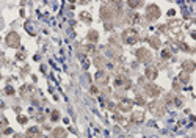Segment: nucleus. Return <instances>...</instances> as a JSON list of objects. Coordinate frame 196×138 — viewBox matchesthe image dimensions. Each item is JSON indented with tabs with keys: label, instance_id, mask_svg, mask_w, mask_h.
Here are the masks:
<instances>
[{
	"label": "nucleus",
	"instance_id": "1",
	"mask_svg": "<svg viewBox=\"0 0 196 138\" xmlns=\"http://www.w3.org/2000/svg\"><path fill=\"white\" fill-rule=\"evenodd\" d=\"M121 38L122 41H124L126 44H135L136 41L140 39V36H138V31H136L134 27H130V28H126L124 31H122V35H121Z\"/></svg>",
	"mask_w": 196,
	"mask_h": 138
},
{
	"label": "nucleus",
	"instance_id": "2",
	"mask_svg": "<svg viewBox=\"0 0 196 138\" xmlns=\"http://www.w3.org/2000/svg\"><path fill=\"white\" fill-rule=\"evenodd\" d=\"M149 112H151L154 116H163L165 115V104L162 100H152L149 104Z\"/></svg>",
	"mask_w": 196,
	"mask_h": 138
},
{
	"label": "nucleus",
	"instance_id": "3",
	"mask_svg": "<svg viewBox=\"0 0 196 138\" xmlns=\"http://www.w3.org/2000/svg\"><path fill=\"white\" fill-rule=\"evenodd\" d=\"M160 17V8H158L157 5H154V3H151V5L146 6V19L148 21H156Z\"/></svg>",
	"mask_w": 196,
	"mask_h": 138
},
{
	"label": "nucleus",
	"instance_id": "4",
	"mask_svg": "<svg viewBox=\"0 0 196 138\" xmlns=\"http://www.w3.org/2000/svg\"><path fill=\"white\" fill-rule=\"evenodd\" d=\"M6 46L8 47H13V49H17L21 46V36L16 33V31H10V33L6 35Z\"/></svg>",
	"mask_w": 196,
	"mask_h": 138
},
{
	"label": "nucleus",
	"instance_id": "5",
	"mask_svg": "<svg viewBox=\"0 0 196 138\" xmlns=\"http://www.w3.org/2000/svg\"><path fill=\"white\" fill-rule=\"evenodd\" d=\"M115 85H116V88L129 90L130 86H132V82H130V79L126 74H118L116 75V80H115Z\"/></svg>",
	"mask_w": 196,
	"mask_h": 138
},
{
	"label": "nucleus",
	"instance_id": "6",
	"mask_svg": "<svg viewBox=\"0 0 196 138\" xmlns=\"http://www.w3.org/2000/svg\"><path fill=\"white\" fill-rule=\"evenodd\" d=\"M135 55H136V58H138V61H141V63H149L152 60L151 52H149V50H146V49H143V47L136 50Z\"/></svg>",
	"mask_w": 196,
	"mask_h": 138
},
{
	"label": "nucleus",
	"instance_id": "7",
	"mask_svg": "<svg viewBox=\"0 0 196 138\" xmlns=\"http://www.w3.org/2000/svg\"><path fill=\"white\" fill-rule=\"evenodd\" d=\"M144 93L148 96H151V97H157V96L162 93V90L154 83H148V85H144Z\"/></svg>",
	"mask_w": 196,
	"mask_h": 138
},
{
	"label": "nucleus",
	"instance_id": "8",
	"mask_svg": "<svg viewBox=\"0 0 196 138\" xmlns=\"http://www.w3.org/2000/svg\"><path fill=\"white\" fill-rule=\"evenodd\" d=\"M132 107H134V100H130V99H122L119 100V104H118V110H121V112H130Z\"/></svg>",
	"mask_w": 196,
	"mask_h": 138
},
{
	"label": "nucleus",
	"instance_id": "9",
	"mask_svg": "<svg viewBox=\"0 0 196 138\" xmlns=\"http://www.w3.org/2000/svg\"><path fill=\"white\" fill-rule=\"evenodd\" d=\"M113 16H115V11H113L110 6L104 5V6L101 8V17H102L104 21H108V19H111Z\"/></svg>",
	"mask_w": 196,
	"mask_h": 138
},
{
	"label": "nucleus",
	"instance_id": "10",
	"mask_svg": "<svg viewBox=\"0 0 196 138\" xmlns=\"http://www.w3.org/2000/svg\"><path fill=\"white\" fill-rule=\"evenodd\" d=\"M33 94H35V88H33L31 85H24V86L21 88V96H22V97L30 99Z\"/></svg>",
	"mask_w": 196,
	"mask_h": 138
},
{
	"label": "nucleus",
	"instance_id": "11",
	"mask_svg": "<svg viewBox=\"0 0 196 138\" xmlns=\"http://www.w3.org/2000/svg\"><path fill=\"white\" fill-rule=\"evenodd\" d=\"M144 75L148 77L149 80H154L158 75V69L156 66H148V68H146V71H144Z\"/></svg>",
	"mask_w": 196,
	"mask_h": 138
},
{
	"label": "nucleus",
	"instance_id": "12",
	"mask_svg": "<svg viewBox=\"0 0 196 138\" xmlns=\"http://www.w3.org/2000/svg\"><path fill=\"white\" fill-rule=\"evenodd\" d=\"M96 82H97L99 85H107L108 83V75L105 71H97V74H96Z\"/></svg>",
	"mask_w": 196,
	"mask_h": 138
},
{
	"label": "nucleus",
	"instance_id": "13",
	"mask_svg": "<svg viewBox=\"0 0 196 138\" xmlns=\"http://www.w3.org/2000/svg\"><path fill=\"white\" fill-rule=\"evenodd\" d=\"M126 19H127V22H129L130 25H135V24L140 22V14L138 13H127Z\"/></svg>",
	"mask_w": 196,
	"mask_h": 138
},
{
	"label": "nucleus",
	"instance_id": "14",
	"mask_svg": "<svg viewBox=\"0 0 196 138\" xmlns=\"http://www.w3.org/2000/svg\"><path fill=\"white\" fill-rule=\"evenodd\" d=\"M27 138H41V130L38 127H30L28 130H27Z\"/></svg>",
	"mask_w": 196,
	"mask_h": 138
},
{
	"label": "nucleus",
	"instance_id": "15",
	"mask_svg": "<svg viewBox=\"0 0 196 138\" xmlns=\"http://www.w3.org/2000/svg\"><path fill=\"white\" fill-rule=\"evenodd\" d=\"M182 69H184L187 74H190V72L195 71V63L191 61V60H185V61L182 63Z\"/></svg>",
	"mask_w": 196,
	"mask_h": 138
},
{
	"label": "nucleus",
	"instance_id": "16",
	"mask_svg": "<svg viewBox=\"0 0 196 138\" xmlns=\"http://www.w3.org/2000/svg\"><path fill=\"white\" fill-rule=\"evenodd\" d=\"M132 122H143L144 121V113L143 112H135L132 113Z\"/></svg>",
	"mask_w": 196,
	"mask_h": 138
},
{
	"label": "nucleus",
	"instance_id": "17",
	"mask_svg": "<svg viewBox=\"0 0 196 138\" xmlns=\"http://www.w3.org/2000/svg\"><path fill=\"white\" fill-rule=\"evenodd\" d=\"M148 41L151 44V47H154V49H158L162 46V41L158 39V36H151V38H148Z\"/></svg>",
	"mask_w": 196,
	"mask_h": 138
},
{
	"label": "nucleus",
	"instance_id": "18",
	"mask_svg": "<svg viewBox=\"0 0 196 138\" xmlns=\"http://www.w3.org/2000/svg\"><path fill=\"white\" fill-rule=\"evenodd\" d=\"M86 38H88L89 43H97V39H99V33L96 30H89L88 31V35H86Z\"/></svg>",
	"mask_w": 196,
	"mask_h": 138
},
{
	"label": "nucleus",
	"instance_id": "19",
	"mask_svg": "<svg viewBox=\"0 0 196 138\" xmlns=\"http://www.w3.org/2000/svg\"><path fill=\"white\" fill-rule=\"evenodd\" d=\"M93 63L99 68V71H102V69L105 68V63H107V61H105V58H104V57H96Z\"/></svg>",
	"mask_w": 196,
	"mask_h": 138
},
{
	"label": "nucleus",
	"instance_id": "20",
	"mask_svg": "<svg viewBox=\"0 0 196 138\" xmlns=\"http://www.w3.org/2000/svg\"><path fill=\"white\" fill-rule=\"evenodd\" d=\"M66 137V130L65 129H61V127H58L53 130V138H65Z\"/></svg>",
	"mask_w": 196,
	"mask_h": 138
},
{
	"label": "nucleus",
	"instance_id": "21",
	"mask_svg": "<svg viewBox=\"0 0 196 138\" xmlns=\"http://www.w3.org/2000/svg\"><path fill=\"white\" fill-rule=\"evenodd\" d=\"M80 19L83 21V22H86V24H89V22H91L89 13H88V11H82V13H80Z\"/></svg>",
	"mask_w": 196,
	"mask_h": 138
},
{
	"label": "nucleus",
	"instance_id": "22",
	"mask_svg": "<svg viewBox=\"0 0 196 138\" xmlns=\"http://www.w3.org/2000/svg\"><path fill=\"white\" fill-rule=\"evenodd\" d=\"M177 80H179V82H180V83H182V85H184V83H188L190 77H188V74H187V72H182V74L179 75V79H177Z\"/></svg>",
	"mask_w": 196,
	"mask_h": 138
},
{
	"label": "nucleus",
	"instance_id": "23",
	"mask_svg": "<svg viewBox=\"0 0 196 138\" xmlns=\"http://www.w3.org/2000/svg\"><path fill=\"white\" fill-rule=\"evenodd\" d=\"M174 100H176V96H174V94L168 93V94L165 96V102H166V104H174Z\"/></svg>",
	"mask_w": 196,
	"mask_h": 138
},
{
	"label": "nucleus",
	"instance_id": "24",
	"mask_svg": "<svg viewBox=\"0 0 196 138\" xmlns=\"http://www.w3.org/2000/svg\"><path fill=\"white\" fill-rule=\"evenodd\" d=\"M171 55H173L171 49H165V50H162V58L168 60V58H171Z\"/></svg>",
	"mask_w": 196,
	"mask_h": 138
},
{
	"label": "nucleus",
	"instance_id": "25",
	"mask_svg": "<svg viewBox=\"0 0 196 138\" xmlns=\"http://www.w3.org/2000/svg\"><path fill=\"white\" fill-rule=\"evenodd\" d=\"M50 119H52V121H58V119H60V112L53 110V112H52V115H50Z\"/></svg>",
	"mask_w": 196,
	"mask_h": 138
},
{
	"label": "nucleus",
	"instance_id": "26",
	"mask_svg": "<svg viewBox=\"0 0 196 138\" xmlns=\"http://www.w3.org/2000/svg\"><path fill=\"white\" fill-rule=\"evenodd\" d=\"M25 57H27V53L24 52V50H19V52L16 53V58L21 60V61H22V60H25Z\"/></svg>",
	"mask_w": 196,
	"mask_h": 138
},
{
	"label": "nucleus",
	"instance_id": "27",
	"mask_svg": "<svg viewBox=\"0 0 196 138\" xmlns=\"http://www.w3.org/2000/svg\"><path fill=\"white\" fill-rule=\"evenodd\" d=\"M6 126H8V121H6L5 118H0V129H2V130H5V129H8Z\"/></svg>",
	"mask_w": 196,
	"mask_h": 138
},
{
	"label": "nucleus",
	"instance_id": "28",
	"mask_svg": "<svg viewBox=\"0 0 196 138\" xmlns=\"http://www.w3.org/2000/svg\"><path fill=\"white\" fill-rule=\"evenodd\" d=\"M141 5H143L141 2H134V0H130V2H129V6H130V8H138V6H141Z\"/></svg>",
	"mask_w": 196,
	"mask_h": 138
},
{
	"label": "nucleus",
	"instance_id": "29",
	"mask_svg": "<svg viewBox=\"0 0 196 138\" xmlns=\"http://www.w3.org/2000/svg\"><path fill=\"white\" fill-rule=\"evenodd\" d=\"M173 86H174V90H176V91H179V90H182V83H180V82H179V80H177V79L174 80V83H173Z\"/></svg>",
	"mask_w": 196,
	"mask_h": 138
},
{
	"label": "nucleus",
	"instance_id": "30",
	"mask_svg": "<svg viewBox=\"0 0 196 138\" xmlns=\"http://www.w3.org/2000/svg\"><path fill=\"white\" fill-rule=\"evenodd\" d=\"M135 104H138V105H144L146 104V100L141 97V96H136V99H135Z\"/></svg>",
	"mask_w": 196,
	"mask_h": 138
},
{
	"label": "nucleus",
	"instance_id": "31",
	"mask_svg": "<svg viewBox=\"0 0 196 138\" xmlns=\"http://www.w3.org/2000/svg\"><path fill=\"white\" fill-rule=\"evenodd\" d=\"M35 118H36V121L43 122V121H44V119H45V115H44V113H38V115H36V116H35Z\"/></svg>",
	"mask_w": 196,
	"mask_h": 138
},
{
	"label": "nucleus",
	"instance_id": "32",
	"mask_svg": "<svg viewBox=\"0 0 196 138\" xmlns=\"http://www.w3.org/2000/svg\"><path fill=\"white\" fill-rule=\"evenodd\" d=\"M17 121H19L21 124H27V116H22V115H19V116H17Z\"/></svg>",
	"mask_w": 196,
	"mask_h": 138
},
{
	"label": "nucleus",
	"instance_id": "33",
	"mask_svg": "<svg viewBox=\"0 0 196 138\" xmlns=\"http://www.w3.org/2000/svg\"><path fill=\"white\" fill-rule=\"evenodd\" d=\"M5 93H6V94H10V96L14 94V90H13V86H6V88H5Z\"/></svg>",
	"mask_w": 196,
	"mask_h": 138
},
{
	"label": "nucleus",
	"instance_id": "34",
	"mask_svg": "<svg viewBox=\"0 0 196 138\" xmlns=\"http://www.w3.org/2000/svg\"><path fill=\"white\" fill-rule=\"evenodd\" d=\"M113 28V25L111 24H108V22H107V24H105V30H111Z\"/></svg>",
	"mask_w": 196,
	"mask_h": 138
},
{
	"label": "nucleus",
	"instance_id": "35",
	"mask_svg": "<svg viewBox=\"0 0 196 138\" xmlns=\"http://www.w3.org/2000/svg\"><path fill=\"white\" fill-rule=\"evenodd\" d=\"M91 93L96 94V93H97V88H96V86H91Z\"/></svg>",
	"mask_w": 196,
	"mask_h": 138
},
{
	"label": "nucleus",
	"instance_id": "36",
	"mask_svg": "<svg viewBox=\"0 0 196 138\" xmlns=\"http://www.w3.org/2000/svg\"><path fill=\"white\" fill-rule=\"evenodd\" d=\"M14 138H24V137H22V135H19V133H16V135H14Z\"/></svg>",
	"mask_w": 196,
	"mask_h": 138
},
{
	"label": "nucleus",
	"instance_id": "37",
	"mask_svg": "<svg viewBox=\"0 0 196 138\" xmlns=\"http://www.w3.org/2000/svg\"><path fill=\"white\" fill-rule=\"evenodd\" d=\"M0 108H5V104L3 102H0Z\"/></svg>",
	"mask_w": 196,
	"mask_h": 138
}]
</instances>
